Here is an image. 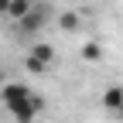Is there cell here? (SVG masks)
I'll use <instances>...</instances> for the list:
<instances>
[{
    "instance_id": "obj_4",
    "label": "cell",
    "mask_w": 123,
    "mask_h": 123,
    "mask_svg": "<svg viewBox=\"0 0 123 123\" xmlns=\"http://www.w3.org/2000/svg\"><path fill=\"white\" fill-rule=\"evenodd\" d=\"M34 92H31L27 82H7L4 89H0V99H4V106H14V103H21V99H31Z\"/></svg>"
},
{
    "instance_id": "obj_9",
    "label": "cell",
    "mask_w": 123,
    "mask_h": 123,
    "mask_svg": "<svg viewBox=\"0 0 123 123\" xmlns=\"http://www.w3.org/2000/svg\"><path fill=\"white\" fill-rule=\"evenodd\" d=\"M10 14V0H0V17H7Z\"/></svg>"
},
{
    "instance_id": "obj_1",
    "label": "cell",
    "mask_w": 123,
    "mask_h": 123,
    "mask_svg": "<svg viewBox=\"0 0 123 123\" xmlns=\"http://www.w3.org/2000/svg\"><path fill=\"white\" fill-rule=\"evenodd\" d=\"M24 65H27V72H48L51 65H55V48L48 41H34L31 44V51H27V58H24Z\"/></svg>"
},
{
    "instance_id": "obj_2",
    "label": "cell",
    "mask_w": 123,
    "mask_h": 123,
    "mask_svg": "<svg viewBox=\"0 0 123 123\" xmlns=\"http://www.w3.org/2000/svg\"><path fill=\"white\" fill-rule=\"evenodd\" d=\"M44 24H48V7H44V0H34V7H31V10L24 14V17L17 21L21 34H27V38L41 34V31H44Z\"/></svg>"
},
{
    "instance_id": "obj_8",
    "label": "cell",
    "mask_w": 123,
    "mask_h": 123,
    "mask_svg": "<svg viewBox=\"0 0 123 123\" xmlns=\"http://www.w3.org/2000/svg\"><path fill=\"white\" fill-rule=\"evenodd\" d=\"M82 58H86V62H99V58H103V48H99L96 41H86V44H82Z\"/></svg>"
},
{
    "instance_id": "obj_6",
    "label": "cell",
    "mask_w": 123,
    "mask_h": 123,
    "mask_svg": "<svg viewBox=\"0 0 123 123\" xmlns=\"http://www.w3.org/2000/svg\"><path fill=\"white\" fill-rule=\"evenodd\" d=\"M58 27H62V31H68V34H72V31H79V27H82V17H79L75 10H65V14L58 17Z\"/></svg>"
},
{
    "instance_id": "obj_3",
    "label": "cell",
    "mask_w": 123,
    "mask_h": 123,
    "mask_svg": "<svg viewBox=\"0 0 123 123\" xmlns=\"http://www.w3.org/2000/svg\"><path fill=\"white\" fill-rule=\"evenodd\" d=\"M41 110H44V99H41V96H31V99H21V103L7 106V113L17 120V123H34Z\"/></svg>"
},
{
    "instance_id": "obj_10",
    "label": "cell",
    "mask_w": 123,
    "mask_h": 123,
    "mask_svg": "<svg viewBox=\"0 0 123 123\" xmlns=\"http://www.w3.org/2000/svg\"><path fill=\"white\" fill-rule=\"evenodd\" d=\"M7 82H10V79H7V75H4V68H0V89H4Z\"/></svg>"
},
{
    "instance_id": "obj_7",
    "label": "cell",
    "mask_w": 123,
    "mask_h": 123,
    "mask_svg": "<svg viewBox=\"0 0 123 123\" xmlns=\"http://www.w3.org/2000/svg\"><path fill=\"white\" fill-rule=\"evenodd\" d=\"M31 7H34V0H10V14H7V17H10L14 24H17V21L24 17V14H27Z\"/></svg>"
},
{
    "instance_id": "obj_5",
    "label": "cell",
    "mask_w": 123,
    "mask_h": 123,
    "mask_svg": "<svg viewBox=\"0 0 123 123\" xmlns=\"http://www.w3.org/2000/svg\"><path fill=\"white\" fill-rule=\"evenodd\" d=\"M103 106H106L110 113H120V110H123V86H120V82H113V86L103 89Z\"/></svg>"
},
{
    "instance_id": "obj_11",
    "label": "cell",
    "mask_w": 123,
    "mask_h": 123,
    "mask_svg": "<svg viewBox=\"0 0 123 123\" xmlns=\"http://www.w3.org/2000/svg\"><path fill=\"white\" fill-rule=\"evenodd\" d=\"M116 116H120V120H123V110H120V113H116Z\"/></svg>"
}]
</instances>
